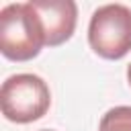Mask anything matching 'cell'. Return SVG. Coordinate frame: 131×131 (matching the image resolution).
Here are the masks:
<instances>
[{
    "label": "cell",
    "mask_w": 131,
    "mask_h": 131,
    "mask_svg": "<svg viewBox=\"0 0 131 131\" xmlns=\"http://www.w3.org/2000/svg\"><path fill=\"white\" fill-rule=\"evenodd\" d=\"M43 45L45 33L31 2L6 4L0 10V51L6 59L29 61Z\"/></svg>",
    "instance_id": "cell-1"
},
{
    "label": "cell",
    "mask_w": 131,
    "mask_h": 131,
    "mask_svg": "<svg viewBox=\"0 0 131 131\" xmlns=\"http://www.w3.org/2000/svg\"><path fill=\"white\" fill-rule=\"evenodd\" d=\"M0 106L8 121L18 125L33 123L51 106L49 86L37 74H14L2 82Z\"/></svg>",
    "instance_id": "cell-2"
},
{
    "label": "cell",
    "mask_w": 131,
    "mask_h": 131,
    "mask_svg": "<svg viewBox=\"0 0 131 131\" xmlns=\"http://www.w3.org/2000/svg\"><path fill=\"white\" fill-rule=\"evenodd\" d=\"M88 43L104 59H121L131 51V8L125 4L98 6L88 25Z\"/></svg>",
    "instance_id": "cell-3"
},
{
    "label": "cell",
    "mask_w": 131,
    "mask_h": 131,
    "mask_svg": "<svg viewBox=\"0 0 131 131\" xmlns=\"http://www.w3.org/2000/svg\"><path fill=\"white\" fill-rule=\"evenodd\" d=\"M35 12L39 14L45 45L55 47L66 43L76 29L78 20V6L74 0H29Z\"/></svg>",
    "instance_id": "cell-4"
},
{
    "label": "cell",
    "mask_w": 131,
    "mask_h": 131,
    "mask_svg": "<svg viewBox=\"0 0 131 131\" xmlns=\"http://www.w3.org/2000/svg\"><path fill=\"white\" fill-rule=\"evenodd\" d=\"M98 131H131V106H113L108 108L98 125Z\"/></svg>",
    "instance_id": "cell-5"
},
{
    "label": "cell",
    "mask_w": 131,
    "mask_h": 131,
    "mask_svg": "<svg viewBox=\"0 0 131 131\" xmlns=\"http://www.w3.org/2000/svg\"><path fill=\"white\" fill-rule=\"evenodd\" d=\"M127 80H129V86H131V63H129V68H127Z\"/></svg>",
    "instance_id": "cell-6"
},
{
    "label": "cell",
    "mask_w": 131,
    "mask_h": 131,
    "mask_svg": "<svg viewBox=\"0 0 131 131\" xmlns=\"http://www.w3.org/2000/svg\"><path fill=\"white\" fill-rule=\"evenodd\" d=\"M39 131H53V129H39Z\"/></svg>",
    "instance_id": "cell-7"
}]
</instances>
